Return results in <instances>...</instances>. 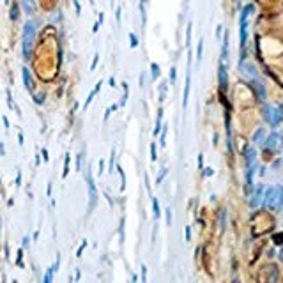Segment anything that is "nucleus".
I'll list each match as a JSON object with an SVG mask.
<instances>
[{"label":"nucleus","instance_id":"1","mask_svg":"<svg viewBox=\"0 0 283 283\" xmlns=\"http://www.w3.org/2000/svg\"><path fill=\"white\" fill-rule=\"evenodd\" d=\"M35 30H37V23L34 20H28L23 25L21 50H23V58L25 60H30V55H32V48H34V41H35Z\"/></svg>","mask_w":283,"mask_h":283},{"label":"nucleus","instance_id":"2","mask_svg":"<svg viewBox=\"0 0 283 283\" xmlns=\"http://www.w3.org/2000/svg\"><path fill=\"white\" fill-rule=\"evenodd\" d=\"M255 7L251 4H248L244 9H242V13H241V20H239V44H241V50H244L246 46V41H248V18H249V14L253 13Z\"/></svg>","mask_w":283,"mask_h":283},{"label":"nucleus","instance_id":"3","mask_svg":"<svg viewBox=\"0 0 283 283\" xmlns=\"http://www.w3.org/2000/svg\"><path fill=\"white\" fill-rule=\"evenodd\" d=\"M264 117H265V120L269 122V126L276 127L283 120V108L281 106H265Z\"/></svg>","mask_w":283,"mask_h":283},{"label":"nucleus","instance_id":"4","mask_svg":"<svg viewBox=\"0 0 283 283\" xmlns=\"http://www.w3.org/2000/svg\"><path fill=\"white\" fill-rule=\"evenodd\" d=\"M87 186H89V212H92L98 205V189H96V182H94V177H92V172L89 168L87 172Z\"/></svg>","mask_w":283,"mask_h":283},{"label":"nucleus","instance_id":"5","mask_svg":"<svg viewBox=\"0 0 283 283\" xmlns=\"http://www.w3.org/2000/svg\"><path fill=\"white\" fill-rule=\"evenodd\" d=\"M262 145H264V147H267V149H281L283 147V136L280 133H271L267 136V138H265V140H264V143H262Z\"/></svg>","mask_w":283,"mask_h":283},{"label":"nucleus","instance_id":"6","mask_svg":"<svg viewBox=\"0 0 283 283\" xmlns=\"http://www.w3.org/2000/svg\"><path fill=\"white\" fill-rule=\"evenodd\" d=\"M264 204H265V207H269V209H274L276 207V186H271V188H267V189L264 191Z\"/></svg>","mask_w":283,"mask_h":283},{"label":"nucleus","instance_id":"7","mask_svg":"<svg viewBox=\"0 0 283 283\" xmlns=\"http://www.w3.org/2000/svg\"><path fill=\"white\" fill-rule=\"evenodd\" d=\"M218 80H219V89H221V92H225L226 87H228V74H226V67H225V62L223 60L219 62Z\"/></svg>","mask_w":283,"mask_h":283},{"label":"nucleus","instance_id":"8","mask_svg":"<svg viewBox=\"0 0 283 283\" xmlns=\"http://www.w3.org/2000/svg\"><path fill=\"white\" fill-rule=\"evenodd\" d=\"M189 90H191V74L188 71L186 74V85H184V94H182V108H188V99H189Z\"/></svg>","mask_w":283,"mask_h":283},{"label":"nucleus","instance_id":"9","mask_svg":"<svg viewBox=\"0 0 283 283\" xmlns=\"http://www.w3.org/2000/svg\"><path fill=\"white\" fill-rule=\"evenodd\" d=\"M262 198H264V186H258V188H257V191L253 193V197H251V200H249V205H251L253 209H257V207L260 205Z\"/></svg>","mask_w":283,"mask_h":283},{"label":"nucleus","instance_id":"10","mask_svg":"<svg viewBox=\"0 0 283 283\" xmlns=\"http://www.w3.org/2000/svg\"><path fill=\"white\" fill-rule=\"evenodd\" d=\"M21 76H23V83H25V89L28 92H34V82H32V76H30V71L27 67L21 69Z\"/></svg>","mask_w":283,"mask_h":283},{"label":"nucleus","instance_id":"11","mask_svg":"<svg viewBox=\"0 0 283 283\" xmlns=\"http://www.w3.org/2000/svg\"><path fill=\"white\" fill-rule=\"evenodd\" d=\"M253 173H255V165L246 166V186H248V191L253 189Z\"/></svg>","mask_w":283,"mask_h":283},{"label":"nucleus","instance_id":"12","mask_svg":"<svg viewBox=\"0 0 283 283\" xmlns=\"http://www.w3.org/2000/svg\"><path fill=\"white\" fill-rule=\"evenodd\" d=\"M253 90L257 92V96H258L260 101H265V89H264V85H262L260 82L253 80Z\"/></svg>","mask_w":283,"mask_h":283},{"label":"nucleus","instance_id":"13","mask_svg":"<svg viewBox=\"0 0 283 283\" xmlns=\"http://www.w3.org/2000/svg\"><path fill=\"white\" fill-rule=\"evenodd\" d=\"M58 264H60V257L57 258V262L51 265V267L48 269V273L44 274V283H50L51 280H53V274H55V271H57V267H58Z\"/></svg>","mask_w":283,"mask_h":283},{"label":"nucleus","instance_id":"14","mask_svg":"<svg viewBox=\"0 0 283 283\" xmlns=\"http://www.w3.org/2000/svg\"><path fill=\"white\" fill-rule=\"evenodd\" d=\"M101 85H103V82H98V85L94 87V90L89 94V98H87V101H85V105H83V110H87V108H89V105L92 103V99L98 96V92H99V89H101Z\"/></svg>","mask_w":283,"mask_h":283},{"label":"nucleus","instance_id":"15","mask_svg":"<svg viewBox=\"0 0 283 283\" xmlns=\"http://www.w3.org/2000/svg\"><path fill=\"white\" fill-rule=\"evenodd\" d=\"M264 140H265V131L260 127V129H257L255 134H253V143L255 145H260V143H264Z\"/></svg>","mask_w":283,"mask_h":283},{"label":"nucleus","instance_id":"16","mask_svg":"<svg viewBox=\"0 0 283 283\" xmlns=\"http://www.w3.org/2000/svg\"><path fill=\"white\" fill-rule=\"evenodd\" d=\"M163 129V110L159 108V112H157V119H156V127H154V136L159 134V131Z\"/></svg>","mask_w":283,"mask_h":283},{"label":"nucleus","instance_id":"17","mask_svg":"<svg viewBox=\"0 0 283 283\" xmlns=\"http://www.w3.org/2000/svg\"><path fill=\"white\" fill-rule=\"evenodd\" d=\"M283 207V186H276V209Z\"/></svg>","mask_w":283,"mask_h":283},{"label":"nucleus","instance_id":"18","mask_svg":"<svg viewBox=\"0 0 283 283\" xmlns=\"http://www.w3.org/2000/svg\"><path fill=\"white\" fill-rule=\"evenodd\" d=\"M255 156H257V152H255V147H248V150H246V166H249V165H255Z\"/></svg>","mask_w":283,"mask_h":283},{"label":"nucleus","instance_id":"19","mask_svg":"<svg viewBox=\"0 0 283 283\" xmlns=\"http://www.w3.org/2000/svg\"><path fill=\"white\" fill-rule=\"evenodd\" d=\"M239 66L242 67V69H246V73H248V74H249L251 78L257 76V69H255V66H251V64H244V62L239 64Z\"/></svg>","mask_w":283,"mask_h":283},{"label":"nucleus","instance_id":"20","mask_svg":"<svg viewBox=\"0 0 283 283\" xmlns=\"http://www.w3.org/2000/svg\"><path fill=\"white\" fill-rule=\"evenodd\" d=\"M122 89H124V92H122V99H120L119 106H124V105H126V101H127V98H129V87H127V83H122Z\"/></svg>","mask_w":283,"mask_h":283},{"label":"nucleus","instance_id":"21","mask_svg":"<svg viewBox=\"0 0 283 283\" xmlns=\"http://www.w3.org/2000/svg\"><path fill=\"white\" fill-rule=\"evenodd\" d=\"M18 16H20V7H18V4L14 2V4H11V20L16 21Z\"/></svg>","mask_w":283,"mask_h":283},{"label":"nucleus","instance_id":"22","mask_svg":"<svg viewBox=\"0 0 283 283\" xmlns=\"http://www.w3.org/2000/svg\"><path fill=\"white\" fill-rule=\"evenodd\" d=\"M150 71H152V80H157L159 74H161V69H159V64L152 62L150 64Z\"/></svg>","mask_w":283,"mask_h":283},{"label":"nucleus","instance_id":"23","mask_svg":"<svg viewBox=\"0 0 283 283\" xmlns=\"http://www.w3.org/2000/svg\"><path fill=\"white\" fill-rule=\"evenodd\" d=\"M69 161H71V156L69 154H66V161H64V172H62V177L66 179L67 177V173H69Z\"/></svg>","mask_w":283,"mask_h":283},{"label":"nucleus","instance_id":"24","mask_svg":"<svg viewBox=\"0 0 283 283\" xmlns=\"http://www.w3.org/2000/svg\"><path fill=\"white\" fill-rule=\"evenodd\" d=\"M202 53H204V39L198 41V46H197V60L200 62L202 60Z\"/></svg>","mask_w":283,"mask_h":283},{"label":"nucleus","instance_id":"25","mask_svg":"<svg viewBox=\"0 0 283 283\" xmlns=\"http://www.w3.org/2000/svg\"><path fill=\"white\" fill-rule=\"evenodd\" d=\"M152 209H154V218H159L161 209H159V204H157V198H152Z\"/></svg>","mask_w":283,"mask_h":283},{"label":"nucleus","instance_id":"26","mask_svg":"<svg viewBox=\"0 0 283 283\" xmlns=\"http://www.w3.org/2000/svg\"><path fill=\"white\" fill-rule=\"evenodd\" d=\"M129 46L131 48H136L138 46V37H136L134 32H129Z\"/></svg>","mask_w":283,"mask_h":283},{"label":"nucleus","instance_id":"27","mask_svg":"<svg viewBox=\"0 0 283 283\" xmlns=\"http://www.w3.org/2000/svg\"><path fill=\"white\" fill-rule=\"evenodd\" d=\"M117 170H119V173H120V188H122V189H124V188H126V175H124V172H122V168H120V165H117Z\"/></svg>","mask_w":283,"mask_h":283},{"label":"nucleus","instance_id":"28","mask_svg":"<svg viewBox=\"0 0 283 283\" xmlns=\"http://www.w3.org/2000/svg\"><path fill=\"white\" fill-rule=\"evenodd\" d=\"M186 44L188 46L191 44V21L188 23V28H186Z\"/></svg>","mask_w":283,"mask_h":283},{"label":"nucleus","instance_id":"29","mask_svg":"<svg viewBox=\"0 0 283 283\" xmlns=\"http://www.w3.org/2000/svg\"><path fill=\"white\" fill-rule=\"evenodd\" d=\"M150 159H152V161L157 159V152H156V143H154V142L150 143Z\"/></svg>","mask_w":283,"mask_h":283},{"label":"nucleus","instance_id":"30","mask_svg":"<svg viewBox=\"0 0 283 283\" xmlns=\"http://www.w3.org/2000/svg\"><path fill=\"white\" fill-rule=\"evenodd\" d=\"M165 96H166V83L161 85V89H159V101H165Z\"/></svg>","mask_w":283,"mask_h":283},{"label":"nucleus","instance_id":"31","mask_svg":"<svg viewBox=\"0 0 283 283\" xmlns=\"http://www.w3.org/2000/svg\"><path fill=\"white\" fill-rule=\"evenodd\" d=\"M23 4H25V9H27L28 14L34 13V4H30V0H23Z\"/></svg>","mask_w":283,"mask_h":283},{"label":"nucleus","instance_id":"32","mask_svg":"<svg viewBox=\"0 0 283 283\" xmlns=\"http://www.w3.org/2000/svg\"><path fill=\"white\" fill-rule=\"evenodd\" d=\"M7 105H9V108H14L16 110V106H14V103H13V96H11V90L7 89Z\"/></svg>","mask_w":283,"mask_h":283},{"label":"nucleus","instance_id":"33","mask_svg":"<svg viewBox=\"0 0 283 283\" xmlns=\"http://www.w3.org/2000/svg\"><path fill=\"white\" fill-rule=\"evenodd\" d=\"M175 80H177V69H175V67H172V69H170V82L175 83Z\"/></svg>","mask_w":283,"mask_h":283},{"label":"nucleus","instance_id":"34","mask_svg":"<svg viewBox=\"0 0 283 283\" xmlns=\"http://www.w3.org/2000/svg\"><path fill=\"white\" fill-rule=\"evenodd\" d=\"M124 221L126 219L120 218V226H119V232H120V241H124Z\"/></svg>","mask_w":283,"mask_h":283},{"label":"nucleus","instance_id":"35","mask_svg":"<svg viewBox=\"0 0 283 283\" xmlns=\"http://www.w3.org/2000/svg\"><path fill=\"white\" fill-rule=\"evenodd\" d=\"M98 62H99V55H98V53H96V55H94V60H92L90 71H94V69H96V67H98Z\"/></svg>","mask_w":283,"mask_h":283},{"label":"nucleus","instance_id":"36","mask_svg":"<svg viewBox=\"0 0 283 283\" xmlns=\"http://www.w3.org/2000/svg\"><path fill=\"white\" fill-rule=\"evenodd\" d=\"M85 248H87V241H83V242H82V246L78 248V251H76V257H82V253H83V249Z\"/></svg>","mask_w":283,"mask_h":283},{"label":"nucleus","instance_id":"37","mask_svg":"<svg viewBox=\"0 0 283 283\" xmlns=\"http://www.w3.org/2000/svg\"><path fill=\"white\" fill-rule=\"evenodd\" d=\"M82 161H83V154H78V157H76V168L78 170H82Z\"/></svg>","mask_w":283,"mask_h":283},{"label":"nucleus","instance_id":"38","mask_svg":"<svg viewBox=\"0 0 283 283\" xmlns=\"http://www.w3.org/2000/svg\"><path fill=\"white\" fill-rule=\"evenodd\" d=\"M274 242H276V244H283V233H276V235H274Z\"/></svg>","mask_w":283,"mask_h":283},{"label":"nucleus","instance_id":"39","mask_svg":"<svg viewBox=\"0 0 283 283\" xmlns=\"http://www.w3.org/2000/svg\"><path fill=\"white\" fill-rule=\"evenodd\" d=\"M142 281H147V267L142 265Z\"/></svg>","mask_w":283,"mask_h":283},{"label":"nucleus","instance_id":"40","mask_svg":"<svg viewBox=\"0 0 283 283\" xmlns=\"http://www.w3.org/2000/svg\"><path fill=\"white\" fill-rule=\"evenodd\" d=\"M166 172H168V170L165 168V170H163V172H161V175H157V181H156V184H157V186H159V184H161V181H163V177L166 175Z\"/></svg>","mask_w":283,"mask_h":283},{"label":"nucleus","instance_id":"41","mask_svg":"<svg viewBox=\"0 0 283 283\" xmlns=\"http://www.w3.org/2000/svg\"><path fill=\"white\" fill-rule=\"evenodd\" d=\"M21 255H23V249H20V251H18V257H16V264H18V265H23V262H21Z\"/></svg>","mask_w":283,"mask_h":283},{"label":"nucleus","instance_id":"42","mask_svg":"<svg viewBox=\"0 0 283 283\" xmlns=\"http://www.w3.org/2000/svg\"><path fill=\"white\" fill-rule=\"evenodd\" d=\"M166 223L172 225V209H166Z\"/></svg>","mask_w":283,"mask_h":283},{"label":"nucleus","instance_id":"43","mask_svg":"<svg viewBox=\"0 0 283 283\" xmlns=\"http://www.w3.org/2000/svg\"><path fill=\"white\" fill-rule=\"evenodd\" d=\"M37 105H42V101H44V96L42 94H39V96H35V99H34Z\"/></svg>","mask_w":283,"mask_h":283},{"label":"nucleus","instance_id":"44","mask_svg":"<svg viewBox=\"0 0 283 283\" xmlns=\"http://www.w3.org/2000/svg\"><path fill=\"white\" fill-rule=\"evenodd\" d=\"M41 156H42V159H44V161H48V159H50L48 150H46V149H42V150H41Z\"/></svg>","mask_w":283,"mask_h":283},{"label":"nucleus","instance_id":"45","mask_svg":"<svg viewBox=\"0 0 283 283\" xmlns=\"http://www.w3.org/2000/svg\"><path fill=\"white\" fill-rule=\"evenodd\" d=\"M198 166H200V170L204 168V156L202 154H198Z\"/></svg>","mask_w":283,"mask_h":283},{"label":"nucleus","instance_id":"46","mask_svg":"<svg viewBox=\"0 0 283 283\" xmlns=\"http://www.w3.org/2000/svg\"><path fill=\"white\" fill-rule=\"evenodd\" d=\"M186 241H188V242L191 241V228L189 226H186Z\"/></svg>","mask_w":283,"mask_h":283},{"label":"nucleus","instance_id":"47","mask_svg":"<svg viewBox=\"0 0 283 283\" xmlns=\"http://www.w3.org/2000/svg\"><path fill=\"white\" fill-rule=\"evenodd\" d=\"M74 7H76V14L80 16V13H82V6H80V2H78V0H74Z\"/></svg>","mask_w":283,"mask_h":283},{"label":"nucleus","instance_id":"48","mask_svg":"<svg viewBox=\"0 0 283 283\" xmlns=\"http://www.w3.org/2000/svg\"><path fill=\"white\" fill-rule=\"evenodd\" d=\"M115 20H117V23H120V7H117V11H115Z\"/></svg>","mask_w":283,"mask_h":283},{"label":"nucleus","instance_id":"49","mask_svg":"<svg viewBox=\"0 0 283 283\" xmlns=\"http://www.w3.org/2000/svg\"><path fill=\"white\" fill-rule=\"evenodd\" d=\"M103 170H105V161L99 159V173H103Z\"/></svg>","mask_w":283,"mask_h":283},{"label":"nucleus","instance_id":"50","mask_svg":"<svg viewBox=\"0 0 283 283\" xmlns=\"http://www.w3.org/2000/svg\"><path fill=\"white\" fill-rule=\"evenodd\" d=\"M2 122H4V126H6V129H9V119H7L6 115L2 117Z\"/></svg>","mask_w":283,"mask_h":283},{"label":"nucleus","instance_id":"51","mask_svg":"<svg viewBox=\"0 0 283 283\" xmlns=\"http://www.w3.org/2000/svg\"><path fill=\"white\" fill-rule=\"evenodd\" d=\"M108 83H110V87H112V89H115V78H113V76H110V80H108Z\"/></svg>","mask_w":283,"mask_h":283},{"label":"nucleus","instance_id":"52","mask_svg":"<svg viewBox=\"0 0 283 283\" xmlns=\"http://www.w3.org/2000/svg\"><path fill=\"white\" fill-rule=\"evenodd\" d=\"M204 170H205L204 173H205V175H207V177H211L212 173H214V172H212V168H204Z\"/></svg>","mask_w":283,"mask_h":283},{"label":"nucleus","instance_id":"53","mask_svg":"<svg viewBox=\"0 0 283 283\" xmlns=\"http://www.w3.org/2000/svg\"><path fill=\"white\" fill-rule=\"evenodd\" d=\"M99 30V21H96V23H94V27H92V32H94V34H96V32H98Z\"/></svg>","mask_w":283,"mask_h":283},{"label":"nucleus","instance_id":"54","mask_svg":"<svg viewBox=\"0 0 283 283\" xmlns=\"http://www.w3.org/2000/svg\"><path fill=\"white\" fill-rule=\"evenodd\" d=\"M21 184V173L18 172V177H16V186H20Z\"/></svg>","mask_w":283,"mask_h":283},{"label":"nucleus","instance_id":"55","mask_svg":"<svg viewBox=\"0 0 283 283\" xmlns=\"http://www.w3.org/2000/svg\"><path fill=\"white\" fill-rule=\"evenodd\" d=\"M0 154L6 156V147H4V143H0Z\"/></svg>","mask_w":283,"mask_h":283},{"label":"nucleus","instance_id":"56","mask_svg":"<svg viewBox=\"0 0 283 283\" xmlns=\"http://www.w3.org/2000/svg\"><path fill=\"white\" fill-rule=\"evenodd\" d=\"M98 21H99V25H101V23H103V21H105V14H103V13L99 14V18H98Z\"/></svg>","mask_w":283,"mask_h":283},{"label":"nucleus","instance_id":"57","mask_svg":"<svg viewBox=\"0 0 283 283\" xmlns=\"http://www.w3.org/2000/svg\"><path fill=\"white\" fill-rule=\"evenodd\" d=\"M113 159H115V152L112 150V159H110V168H113Z\"/></svg>","mask_w":283,"mask_h":283},{"label":"nucleus","instance_id":"58","mask_svg":"<svg viewBox=\"0 0 283 283\" xmlns=\"http://www.w3.org/2000/svg\"><path fill=\"white\" fill-rule=\"evenodd\" d=\"M221 30H223V27L219 25V27H218V30H216V35H218V37H221Z\"/></svg>","mask_w":283,"mask_h":283},{"label":"nucleus","instance_id":"59","mask_svg":"<svg viewBox=\"0 0 283 283\" xmlns=\"http://www.w3.org/2000/svg\"><path fill=\"white\" fill-rule=\"evenodd\" d=\"M28 246V237H25V239H23V248H27Z\"/></svg>","mask_w":283,"mask_h":283},{"label":"nucleus","instance_id":"60","mask_svg":"<svg viewBox=\"0 0 283 283\" xmlns=\"http://www.w3.org/2000/svg\"><path fill=\"white\" fill-rule=\"evenodd\" d=\"M18 138H20V145H23V134L20 133V134H18Z\"/></svg>","mask_w":283,"mask_h":283},{"label":"nucleus","instance_id":"61","mask_svg":"<svg viewBox=\"0 0 283 283\" xmlns=\"http://www.w3.org/2000/svg\"><path fill=\"white\" fill-rule=\"evenodd\" d=\"M280 258H283V249H281V255H280Z\"/></svg>","mask_w":283,"mask_h":283},{"label":"nucleus","instance_id":"62","mask_svg":"<svg viewBox=\"0 0 283 283\" xmlns=\"http://www.w3.org/2000/svg\"><path fill=\"white\" fill-rule=\"evenodd\" d=\"M186 2H189V0H186Z\"/></svg>","mask_w":283,"mask_h":283}]
</instances>
